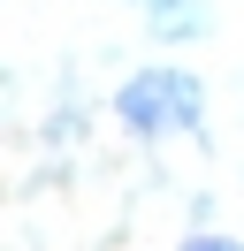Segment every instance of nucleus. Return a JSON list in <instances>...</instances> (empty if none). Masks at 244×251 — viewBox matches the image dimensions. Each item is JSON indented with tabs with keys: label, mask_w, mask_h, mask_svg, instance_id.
Wrapping results in <instances>:
<instances>
[{
	"label": "nucleus",
	"mask_w": 244,
	"mask_h": 251,
	"mask_svg": "<svg viewBox=\"0 0 244 251\" xmlns=\"http://www.w3.org/2000/svg\"><path fill=\"white\" fill-rule=\"evenodd\" d=\"M115 114H122V129H137V137L198 129V76H183V69H137V76L115 92Z\"/></svg>",
	"instance_id": "nucleus-1"
}]
</instances>
